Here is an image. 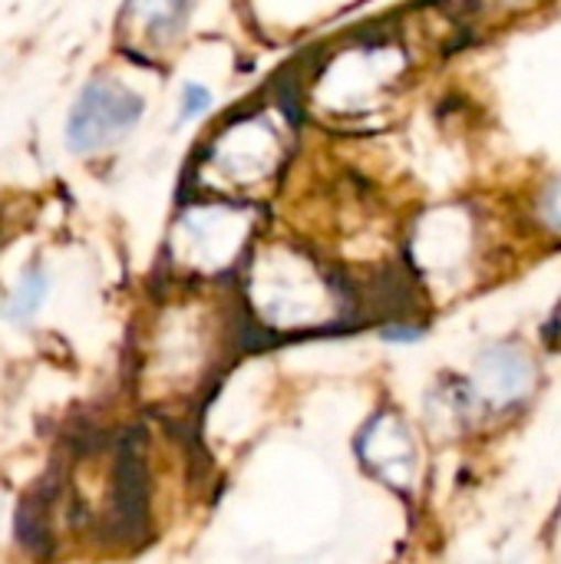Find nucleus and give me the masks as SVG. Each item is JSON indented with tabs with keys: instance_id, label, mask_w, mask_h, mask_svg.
I'll use <instances>...</instances> for the list:
<instances>
[{
	"instance_id": "1",
	"label": "nucleus",
	"mask_w": 561,
	"mask_h": 564,
	"mask_svg": "<svg viewBox=\"0 0 561 564\" xmlns=\"http://www.w3.org/2000/svg\"><path fill=\"white\" fill-rule=\"evenodd\" d=\"M142 116V99L112 79H96L73 106L66 142L73 152H96L122 139Z\"/></svg>"
},
{
	"instance_id": "2",
	"label": "nucleus",
	"mask_w": 561,
	"mask_h": 564,
	"mask_svg": "<svg viewBox=\"0 0 561 564\" xmlns=\"http://www.w3.org/2000/svg\"><path fill=\"white\" fill-rule=\"evenodd\" d=\"M536 387V364L519 347H493L476 364V380L470 387L473 403L506 410L522 403Z\"/></svg>"
},
{
	"instance_id": "3",
	"label": "nucleus",
	"mask_w": 561,
	"mask_h": 564,
	"mask_svg": "<svg viewBox=\"0 0 561 564\" xmlns=\"http://www.w3.org/2000/svg\"><path fill=\"white\" fill-rule=\"evenodd\" d=\"M112 519L119 532H142L145 522V466L136 453L132 440L122 443L116 463V496H112Z\"/></svg>"
},
{
	"instance_id": "4",
	"label": "nucleus",
	"mask_w": 561,
	"mask_h": 564,
	"mask_svg": "<svg viewBox=\"0 0 561 564\" xmlns=\"http://www.w3.org/2000/svg\"><path fill=\"white\" fill-rule=\"evenodd\" d=\"M188 3L192 0H129L126 3V17L142 23L145 40L169 43L182 30V23L188 17Z\"/></svg>"
},
{
	"instance_id": "5",
	"label": "nucleus",
	"mask_w": 561,
	"mask_h": 564,
	"mask_svg": "<svg viewBox=\"0 0 561 564\" xmlns=\"http://www.w3.org/2000/svg\"><path fill=\"white\" fill-rule=\"evenodd\" d=\"M17 539H20V545L30 549L33 555L50 552V549H46L50 532H46V522H43V502H40L36 496H30V499L20 506V512H17Z\"/></svg>"
},
{
	"instance_id": "6",
	"label": "nucleus",
	"mask_w": 561,
	"mask_h": 564,
	"mask_svg": "<svg viewBox=\"0 0 561 564\" xmlns=\"http://www.w3.org/2000/svg\"><path fill=\"white\" fill-rule=\"evenodd\" d=\"M43 291H46V278L43 274H30L20 288V294L13 297V307H10V317H30L36 311V304L43 301Z\"/></svg>"
},
{
	"instance_id": "7",
	"label": "nucleus",
	"mask_w": 561,
	"mask_h": 564,
	"mask_svg": "<svg viewBox=\"0 0 561 564\" xmlns=\"http://www.w3.org/2000/svg\"><path fill=\"white\" fill-rule=\"evenodd\" d=\"M208 106H212V93L202 83H185V89H182V116L179 119L188 122V119L202 116Z\"/></svg>"
},
{
	"instance_id": "8",
	"label": "nucleus",
	"mask_w": 561,
	"mask_h": 564,
	"mask_svg": "<svg viewBox=\"0 0 561 564\" xmlns=\"http://www.w3.org/2000/svg\"><path fill=\"white\" fill-rule=\"evenodd\" d=\"M539 218H542L546 228H552V231H559L561 235V178L559 182H552V185L542 192V198H539Z\"/></svg>"
},
{
	"instance_id": "9",
	"label": "nucleus",
	"mask_w": 561,
	"mask_h": 564,
	"mask_svg": "<svg viewBox=\"0 0 561 564\" xmlns=\"http://www.w3.org/2000/svg\"><path fill=\"white\" fill-rule=\"evenodd\" d=\"M380 334H384V340H390V344H417L427 330H423V327H417V324L393 321V324H387Z\"/></svg>"
}]
</instances>
